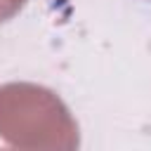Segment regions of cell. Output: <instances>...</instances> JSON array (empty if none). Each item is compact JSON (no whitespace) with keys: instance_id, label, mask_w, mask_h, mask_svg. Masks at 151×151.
I'll use <instances>...</instances> for the list:
<instances>
[{"instance_id":"cell-1","label":"cell","mask_w":151,"mask_h":151,"mask_svg":"<svg viewBox=\"0 0 151 151\" xmlns=\"http://www.w3.org/2000/svg\"><path fill=\"white\" fill-rule=\"evenodd\" d=\"M0 139L14 149L76 151L80 130L54 90L19 80L0 85Z\"/></svg>"},{"instance_id":"cell-2","label":"cell","mask_w":151,"mask_h":151,"mask_svg":"<svg viewBox=\"0 0 151 151\" xmlns=\"http://www.w3.org/2000/svg\"><path fill=\"white\" fill-rule=\"evenodd\" d=\"M26 0H0V24L14 19L21 9H24Z\"/></svg>"}]
</instances>
